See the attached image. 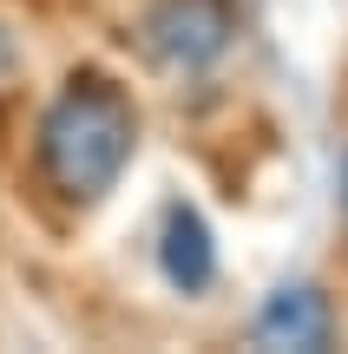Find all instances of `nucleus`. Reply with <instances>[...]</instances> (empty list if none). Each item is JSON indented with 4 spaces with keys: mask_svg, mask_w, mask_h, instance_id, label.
Here are the masks:
<instances>
[{
    "mask_svg": "<svg viewBox=\"0 0 348 354\" xmlns=\"http://www.w3.org/2000/svg\"><path fill=\"white\" fill-rule=\"evenodd\" d=\"M131 145H138L131 99L105 73H73L39 118L33 158H39V177L66 203H99L118 184V171L131 165Z\"/></svg>",
    "mask_w": 348,
    "mask_h": 354,
    "instance_id": "nucleus-1",
    "label": "nucleus"
},
{
    "mask_svg": "<svg viewBox=\"0 0 348 354\" xmlns=\"http://www.w3.org/2000/svg\"><path fill=\"white\" fill-rule=\"evenodd\" d=\"M237 7L230 0H152L138 13V46L165 73H204L230 53Z\"/></svg>",
    "mask_w": 348,
    "mask_h": 354,
    "instance_id": "nucleus-2",
    "label": "nucleus"
},
{
    "mask_svg": "<svg viewBox=\"0 0 348 354\" xmlns=\"http://www.w3.org/2000/svg\"><path fill=\"white\" fill-rule=\"evenodd\" d=\"M250 342L257 348H296V354H322L336 342V308L315 282H283L270 302L250 322Z\"/></svg>",
    "mask_w": 348,
    "mask_h": 354,
    "instance_id": "nucleus-3",
    "label": "nucleus"
},
{
    "mask_svg": "<svg viewBox=\"0 0 348 354\" xmlns=\"http://www.w3.org/2000/svg\"><path fill=\"white\" fill-rule=\"evenodd\" d=\"M158 269L178 295H204L217 282V243H210V223L191 210V203H171L165 230H158Z\"/></svg>",
    "mask_w": 348,
    "mask_h": 354,
    "instance_id": "nucleus-4",
    "label": "nucleus"
},
{
    "mask_svg": "<svg viewBox=\"0 0 348 354\" xmlns=\"http://www.w3.org/2000/svg\"><path fill=\"white\" fill-rule=\"evenodd\" d=\"M342 203H348V158H342Z\"/></svg>",
    "mask_w": 348,
    "mask_h": 354,
    "instance_id": "nucleus-5",
    "label": "nucleus"
}]
</instances>
